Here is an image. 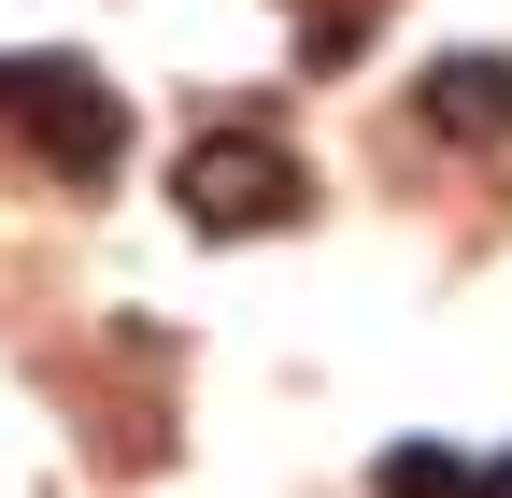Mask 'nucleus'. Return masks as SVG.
Wrapping results in <instances>:
<instances>
[{"mask_svg": "<svg viewBox=\"0 0 512 498\" xmlns=\"http://www.w3.org/2000/svg\"><path fill=\"white\" fill-rule=\"evenodd\" d=\"M285 200H299V157L285 143H256V129L185 143V214H200V228H271Z\"/></svg>", "mask_w": 512, "mask_h": 498, "instance_id": "obj_1", "label": "nucleus"}, {"mask_svg": "<svg viewBox=\"0 0 512 498\" xmlns=\"http://www.w3.org/2000/svg\"><path fill=\"white\" fill-rule=\"evenodd\" d=\"M15 100H29V129H43V157H57V171H114V143H128V100H114L100 72L43 57V72H15Z\"/></svg>", "mask_w": 512, "mask_h": 498, "instance_id": "obj_2", "label": "nucleus"}, {"mask_svg": "<svg viewBox=\"0 0 512 498\" xmlns=\"http://www.w3.org/2000/svg\"><path fill=\"white\" fill-rule=\"evenodd\" d=\"M0 100H15V72H0Z\"/></svg>", "mask_w": 512, "mask_h": 498, "instance_id": "obj_4", "label": "nucleus"}, {"mask_svg": "<svg viewBox=\"0 0 512 498\" xmlns=\"http://www.w3.org/2000/svg\"><path fill=\"white\" fill-rule=\"evenodd\" d=\"M427 114L470 129V143H498L512 129V57H441V72H427Z\"/></svg>", "mask_w": 512, "mask_h": 498, "instance_id": "obj_3", "label": "nucleus"}]
</instances>
